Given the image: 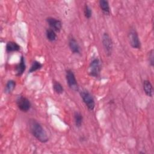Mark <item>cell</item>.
Listing matches in <instances>:
<instances>
[{
	"label": "cell",
	"instance_id": "6da1fadb",
	"mask_svg": "<svg viewBox=\"0 0 154 154\" xmlns=\"http://www.w3.org/2000/svg\"><path fill=\"white\" fill-rule=\"evenodd\" d=\"M29 129L32 135L41 143H45L49 140L46 132L42 126V125L34 119L29 121Z\"/></svg>",
	"mask_w": 154,
	"mask_h": 154
},
{
	"label": "cell",
	"instance_id": "7a4b0ae2",
	"mask_svg": "<svg viewBox=\"0 0 154 154\" xmlns=\"http://www.w3.org/2000/svg\"><path fill=\"white\" fill-rule=\"evenodd\" d=\"M80 96L87 107L91 111H93L95 107V102L92 95L86 90L80 91Z\"/></svg>",
	"mask_w": 154,
	"mask_h": 154
},
{
	"label": "cell",
	"instance_id": "3957f363",
	"mask_svg": "<svg viewBox=\"0 0 154 154\" xmlns=\"http://www.w3.org/2000/svg\"><path fill=\"white\" fill-rule=\"evenodd\" d=\"M100 69H101L100 62L99 58H96L93 59L89 65V68H88L89 75L93 77L97 78L99 76Z\"/></svg>",
	"mask_w": 154,
	"mask_h": 154
},
{
	"label": "cell",
	"instance_id": "277c9868",
	"mask_svg": "<svg viewBox=\"0 0 154 154\" xmlns=\"http://www.w3.org/2000/svg\"><path fill=\"white\" fill-rule=\"evenodd\" d=\"M102 42V45H103L105 54L108 56H110L112 54L113 44H112V39L108 33L105 32L103 34Z\"/></svg>",
	"mask_w": 154,
	"mask_h": 154
},
{
	"label": "cell",
	"instance_id": "5b68a950",
	"mask_svg": "<svg viewBox=\"0 0 154 154\" xmlns=\"http://www.w3.org/2000/svg\"><path fill=\"white\" fill-rule=\"evenodd\" d=\"M66 78L67 83L70 89L74 91H77L79 89V86L76 79L74 73L70 69H68L66 72Z\"/></svg>",
	"mask_w": 154,
	"mask_h": 154
},
{
	"label": "cell",
	"instance_id": "8992f818",
	"mask_svg": "<svg viewBox=\"0 0 154 154\" xmlns=\"http://www.w3.org/2000/svg\"><path fill=\"white\" fill-rule=\"evenodd\" d=\"M128 39L131 46L134 49H140L141 43L137 32L134 29H131L128 33Z\"/></svg>",
	"mask_w": 154,
	"mask_h": 154
},
{
	"label": "cell",
	"instance_id": "52a82bcc",
	"mask_svg": "<svg viewBox=\"0 0 154 154\" xmlns=\"http://www.w3.org/2000/svg\"><path fill=\"white\" fill-rule=\"evenodd\" d=\"M16 104L18 108L25 112H28L31 107V103L29 100L23 96H20L17 98Z\"/></svg>",
	"mask_w": 154,
	"mask_h": 154
},
{
	"label": "cell",
	"instance_id": "ba28073f",
	"mask_svg": "<svg viewBox=\"0 0 154 154\" xmlns=\"http://www.w3.org/2000/svg\"><path fill=\"white\" fill-rule=\"evenodd\" d=\"M46 22L50 26V28L54 30L55 32H60L62 28L61 22L54 17H49L46 18Z\"/></svg>",
	"mask_w": 154,
	"mask_h": 154
},
{
	"label": "cell",
	"instance_id": "9c48e42d",
	"mask_svg": "<svg viewBox=\"0 0 154 154\" xmlns=\"http://www.w3.org/2000/svg\"><path fill=\"white\" fill-rule=\"evenodd\" d=\"M69 46L73 54H79L81 52L80 46L78 43V42L76 40V39L73 36H70L69 38Z\"/></svg>",
	"mask_w": 154,
	"mask_h": 154
},
{
	"label": "cell",
	"instance_id": "30bf717a",
	"mask_svg": "<svg viewBox=\"0 0 154 154\" xmlns=\"http://www.w3.org/2000/svg\"><path fill=\"white\" fill-rule=\"evenodd\" d=\"M26 69V65L25 63V59L23 56H21L19 63L16 66L15 70L16 72V76H19L23 74Z\"/></svg>",
	"mask_w": 154,
	"mask_h": 154
},
{
	"label": "cell",
	"instance_id": "8fae6325",
	"mask_svg": "<svg viewBox=\"0 0 154 154\" xmlns=\"http://www.w3.org/2000/svg\"><path fill=\"white\" fill-rule=\"evenodd\" d=\"M143 90L148 97H152L153 94V88L152 84L149 80H144L143 82Z\"/></svg>",
	"mask_w": 154,
	"mask_h": 154
},
{
	"label": "cell",
	"instance_id": "7c38bea8",
	"mask_svg": "<svg viewBox=\"0 0 154 154\" xmlns=\"http://www.w3.org/2000/svg\"><path fill=\"white\" fill-rule=\"evenodd\" d=\"M99 4L102 12L105 15H109L110 14V7L108 1L106 0H100Z\"/></svg>",
	"mask_w": 154,
	"mask_h": 154
},
{
	"label": "cell",
	"instance_id": "4fadbf2b",
	"mask_svg": "<svg viewBox=\"0 0 154 154\" xmlns=\"http://www.w3.org/2000/svg\"><path fill=\"white\" fill-rule=\"evenodd\" d=\"M20 49V46L14 42H8L6 45V51L7 52H13L19 51Z\"/></svg>",
	"mask_w": 154,
	"mask_h": 154
},
{
	"label": "cell",
	"instance_id": "5bb4252c",
	"mask_svg": "<svg viewBox=\"0 0 154 154\" xmlns=\"http://www.w3.org/2000/svg\"><path fill=\"white\" fill-rule=\"evenodd\" d=\"M46 36L47 39L50 42H54L57 39L56 32L51 28H48L46 30Z\"/></svg>",
	"mask_w": 154,
	"mask_h": 154
},
{
	"label": "cell",
	"instance_id": "9a60e30c",
	"mask_svg": "<svg viewBox=\"0 0 154 154\" xmlns=\"http://www.w3.org/2000/svg\"><path fill=\"white\" fill-rule=\"evenodd\" d=\"M74 119H75V123L76 126L78 128L81 127L82 123V120H83L82 115L79 112H75L74 114Z\"/></svg>",
	"mask_w": 154,
	"mask_h": 154
},
{
	"label": "cell",
	"instance_id": "2e32d148",
	"mask_svg": "<svg viewBox=\"0 0 154 154\" xmlns=\"http://www.w3.org/2000/svg\"><path fill=\"white\" fill-rule=\"evenodd\" d=\"M15 87H16V82L13 80H9L7 81L5 85V91L7 93H10L13 91Z\"/></svg>",
	"mask_w": 154,
	"mask_h": 154
},
{
	"label": "cell",
	"instance_id": "e0dca14e",
	"mask_svg": "<svg viewBox=\"0 0 154 154\" xmlns=\"http://www.w3.org/2000/svg\"><path fill=\"white\" fill-rule=\"evenodd\" d=\"M43 65L38 61H34L32 63V65L31 66V67L28 71V73H32L38 70H40L42 67Z\"/></svg>",
	"mask_w": 154,
	"mask_h": 154
},
{
	"label": "cell",
	"instance_id": "ac0fdd59",
	"mask_svg": "<svg viewBox=\"0 0 154 154\" xmlns=\"http://www.w3.org/2000/svg\"><path fill=\"white\" fill-rule=\"evenodd\" d=\"M53 89L54 91L60 94H62L64 91V88L63 87V85L58 81H54L53 83Z\"/></svg>",
	"mask_w": 154,
	"mask_h": 154
},
{
	"label": "cell",
	"instance_id": "d6986e66",
	"mask_svg": "<svg viewBox=\"0 0 154 154\" xmlns=\"http://www.w3.org/2000/svg\"><path fill=\"white\" fill-rule=\"evenodd\" d=\"M84 14L87 19H90L91 17L92 10L87 4H85L84 7Z\"/></svg>",
	"mask_w": 154,
	"mask_h": 154
},
{
	"label": "cell",
	"instance_id": "ffe728a7",
	"mask_svg": "<svg viewBox=\"0 0 154 154\" xmlns=\"http://www.w3.org/2000/svg\"><path fill=\"white\" fill-rule=\"evenodd\" d=\"M149 60L152 66H153V51L152 49L149 52Z\"/></svg>",
	"mask_w": 154,
	"mask_h": 154
}]
</instances>
